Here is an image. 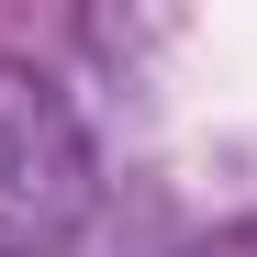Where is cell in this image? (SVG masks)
Here are the masks:
<instances>
[{
	"mask_svg": "<svg viewBox=\"0 0 257 257\" xmlns=\"http://www.w3.org/2000/svg\"><path fill=\"white\" fill-rule=\"evenodd\" d=\"M101 201V168H90V135L45 67H0V224L23 235H67L90 224Z\"/></svg>",
	"mask_w": 257,
	"mask_h": 257,
	"instance_id": "1",
	"label": "cell"
},
{
	"mask_svg": "<svg viewBox=\"0 0 257 257\" xmlns=\"http://www.w3.org/2000/svg\"><path fill=\"white\" fill-rule=\"evenodd\" d=\"M190 257H257V212H246V224H224V235H201Z\"/></svg>",
	"mask_w": 257,
	"mask_h": 257,
	"instance_id": "2",
	"label": "cell"
},
{
	"mask_svg": "<svg viewBox=\"0 0 257 257\" xmlns=\"http://www.w3.org/2000/svg\"><path fill=\"white\" fill-rule=\"evenodd\" d=\"M0 257H34V246H0Z\"/></svg>",
	"mask_w": 257,
	"mask_h": 257,
	"instance_id": "3",
	"label": "cell"
}]
</instances>
